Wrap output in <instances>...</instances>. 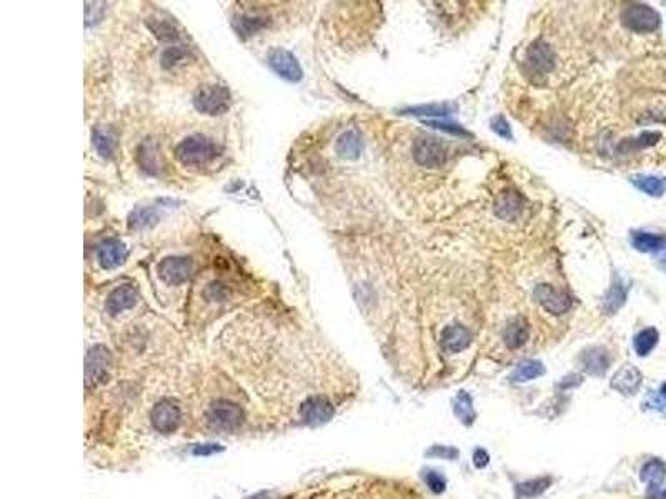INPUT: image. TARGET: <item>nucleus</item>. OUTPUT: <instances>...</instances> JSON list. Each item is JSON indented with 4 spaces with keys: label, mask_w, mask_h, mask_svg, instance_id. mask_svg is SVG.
I'll return each mask as SVG.
<instances>
[{
    "label": "nucleus",
    "mask_w": 666,
    "mask_h": 499,
    "mask_svg": "<svg viewBox=\"0 0 666 499\" xmlns=\"http://www.w3.org/2000/svg\"><path fill=\"white\" fill-rule=\"evenodd\" d=\"M147 25H148V29L153 32V35L160 40H175L178 37L177 29L173 27V24L168 22V20L148 19Z\"/></svg>",
    "instance_id": "obj_32"
},
{
    "label": "nucleus",
    "mask_w": 666,
    "mask_h": 499,
    "mask_svg": "<svg viewBox=\"0 0 666 499\" xmlns=\"http://www.w3.org/2000/svg\"><path fill=\"white\" fill-rule=\"evenodd\" d=\"M471 333L461 324H450L441 333V346L449 353H460L470 346Z\"/></svg>",
    "instance_id": "obj_16"
},
{
    "label": "nucleus",
    "mask_w": 666,
    "mask_h": 499,
    "mask_svg": "<svg viewBox=\"0 0 666 499\" xmlns=\"http://www.w3.org/2000/svg\"><path fill=\"white\" fill-rule=\"evenodd\" d=\"M205 297H207L208 299H215V302H222V299L227 297V289L223 288L220 283H212V284H208V288L205 289Z\"/></svg>",
    "instance_id": "obj_41"
},
{
    "label": "nucleus",
    "mask_w": 666,
    "mask_h": 499,
    "mask_svg": "<svg viewBox=\"0 0 666 499\" xmlns=\"http://www.w3.org/2000/svg\"><path fill=\"white\" fill-rule=\"evenodd\" d=\"M137 299H138V292L133 284H128V283L121 284V287H117L111 294H108L106 308L112 317H117V314L123 313L125 309H130L135 307Z\"/></svg>",
    "instance_id": "obj_13"
},
{
    "label": "nucleus",
    "mask_w": 666,
    "mask_h": 499,
    "mask_svg": "<svg viewBox=\"0 0 666 499\" xmlns=\"http://www.w3.org/2000/svg\"><path fill=\"white\" fill-rule=\"evenodd\" d=\"M337 153L339 157L345 160H355L360 157L362 150H364V142H362L360 133L357 130H347L337 140L335 145Z\"/></svg>",
    "instance_id": "obj_17"
},
{
    "label": "nucleus",
    "mask_w": 666,
    "mask_h": 499,
    "mask_svg": "<svg viewBox=\"0 0 666 499\" xmlns=\"http://www.w3.org/2000/svg\"><path fill=\"white\" fill-rule=\"evenodd\" d=\"M232 95L230 90L223 85H202L193 95V105L200 113L205 115H222L230 107Z\"/></svg>",
    "instance_id": "obj_2"
},
{
    "label": "nucleus",
    "mask_w": 666,
    "mask_h": 499,
    "mask_svg": "<svg viewBox=\"0 0 666 499\" xmlns=\"http://www.w3.org/2000/svg\"><path fill=\"white\" fill-rule=\"evenodd\" d=\"M185 48L180 47V45H177V47H170V48H167L165 52L162 53V65L165 68L168 67H173V65L178 63V60H182L183 57H185Z\"/></svg>",
    "instance_id": "obj_36"
},
{
    "label": "nucleus",
    "mask_w": 666,
    "mask_h": 499,
    "mask_svg": "<svg viewBox=\"0 0 666 499\" xmlns=\"http://www.w3.org/2000/svg\"><path fill=\"white\" fill-rule=\"evenodd\" d=\"M660 14L646 4H630L621 12V22L633 32H653L660 27Z\"/></svg>",
    "instance_id": "obj_4"
},
{
    "label": "nucleus",
    "mask_w": 666,
    "mask_h": 499,
    "mask_svg": "<svg viewBox=\"0 0 666 499\" xmlns=\"http://www.w3.org/2000/svg\"><path fill=\"white\" fill-rule=\"evenodd\" d=\"M454 110H455L454 105L431 103V105H420V107L406 108L405 113L416 115V117H449Z\"/></svg>",
    "instance_id": "obj_30"
},
{
    "label": "nucleus",
    "mask_w": 666,
    "mask_h": 499,
    "mask_svg": "<svg viewBox=\"0 0 666 499\" xmlns=\"http://www.w3.org/2000/svg\"><path fill=\"white\" fill-rule=\"evenodd\" d=\"M626 294H628V288H626L620 279H616V282L611 284L610 292L606 293V298L603 302V312L606 314H615L625 304Z\"/></svg>",
    "instance_id": "obj_24"
},
{
    "label": "nucleus",
    "mask_w": 666,
    "mask_h": 499,
    "mask_svg": "<svg viewBox=\"0 0 666 499\" xmlns=\"http://www.w3.org/2000/svg\"><path fill=\"white\" fill-rule=\"evenodd\" d=\"M666 478V464L661 459H651L641 468V481L648 483L650 486H658Z\"/></svg>",
    "instance_id": "obj_25"
},
{
    "label": "nucleus",
    "mask_w": 666,
    "mask_h": 499,
    "mask_svg": "<svg viewBox=\"0 0 666 499\" xmlns=\"http://www.w3.org/2000/svg\"><path fill=\"white\" fill-rule=\"evenodd\" d=\"M555 68V53L551 47L543 40H536L531 43L525 53V70L530 78L535 82L545 78Z\"/></svg>",
    "instance_id": "obj_3"
},
{
    "label": "nucleus",
    "mask_w": 666,
    "mask_h": 499,
    "mask_svg": "<svg viewBox=\"0 0 666 499\" xmlns=\"http://www.w3.org/2000/svg\"><path fill=\"white\" fill-rule=\"evenodd\" d=\"M425 481H426V484H429V488L431 489V491L436 493V494L444 493V491H445V488H446L445 478L441 476V474L436 473V471H429V473H426V474H425Z\"/></svg>",
    "instance_id": "obj_37"
},
{
    "label": "nucleus",
    "mask_w": 666,
    "mask_h": 499,
    "mask_svg": "<svg viewBox=\"0 0 666 499\" xmlns=\"http://www.w3.org/2000/svg\"><path fill=\"white\" fill-rule=\"evenodd\" d=\"M92 138H93V145H96L98 155L103 158H111L113 152H116V145H117L116 135H113L112 132H108V130L96 128Z\"/></svg>",
    "instance_id": "obj_26"
},
{
    "label": "nucleus",
    "mask_w": 666,
    "mask_h": 499,
    "mask_svg": "<svg viewBox=\"0 0 666 499\" xmlns=\"http://www.w3.org/2000/svg\"><path fill=\"white\" fill-rule=\"evenodd\" d=\"M631 183L650 197H661L666 192V178L656 175H635L631 177Z\"/></svg>",
    "instance_id": "obj_22"
},
{
    "label": "nucleus",
    "mask_w": 666,
    "mask_h": 499,
    "mask_svg": "<svg viewBox=\"0 0 666 499\" xmlns=\"http://www.w3.org/2000/svg\"><path fill=\"white\" fill-rule=\"evenodd\" d=\"M268 22L265 19H258V17H240L235 22V27L238 30V34H242L243 37H247V35H252V34H257L258 30H262L263 27H265Z\"/></svg>",
    "instance_id": "obj_35"
},
{
    "label": "nucleus",
    "mask_w": 666,
    "mask_h": 499,
    "mask_svg": "<svg viewBox=\"0 0 666 499\" xmlns=\"http://www.w3.org/2000/svg\"><path fill=\"white\" fill-rule=\"evenodd\" d=\"M661 138L658 132H645L641 133L638 138H631L630 142H623L620 145V150H641L653 147V145Z\"/></svg>",
    "instance_id": "obj_34"
},
{
    "label": "nucleus",
    "mask_w": 666,
    "mask_h": 499,
    "mask_svg": "<svg viewBox=\"0 0 666 499\" xmlns=\"http://www.w3.org/2000/svg\"><path fill=\"white\" fill-rule=\"evenodd\" d=\"M160 220L155 207H138L133 210L128 217V228L130 230H142L150 228Z\"/></svg>",
    "instance_id": "obj_23"
},
{
    "label": "nucleus",
    "mask_w": 666,
    "mask_h": 499,
    "mask_svg": "<svg viewBox=\"0 0 666 499\" xmlns=\"http://www.w3.org/2000/svg\"><path fill=\"white\" fill-rule=\"evenodd\" d=\"M523 210V198L515 192H503L496 198L495 212L501 220H515Z\"/></svg>",
    "instance_id": "obj_18"
},
{
    "label": "nucleus",
    "mask_w": 666,
    "mask_h": 499,
    "mask_svg": "<svg viewBox=\"0 0 666 499\" xmlns=\"http://www.w3.org/2000/svg\"><path fill=\"white\" fill-rule=\"evenodd\" d=\"M138 162H140L142 168L148 173L157 172V148L152 142H143L142 147L138 148Z\"/></svg>",
    "instance_id": "obj_33"
},
{
    "label": "nucleus",
    "mask_w": 666,
    "mask_h": 499,
    "mask_svg": "<svg viewBox=\"0 0 666 499\" xmlns=\"http://www.w3.org/2000/svg\"><path fill=\"white\" fill-rule=\"evenodd\" d=\"M581 363L591 374H603L610 366V354L603 348H590L581 354Z\"/></svg>",
    "instance_id": "obj_20"
},
{
    "label": "nucleus",
    "mask_w": 666,
    "mask_h": 499,
    "mask_svg": "<svg viewBox=\"0 0 666 499\" xmlns=\"http://www.w3.org/2000/svg\"><path fill=\"white\" fill-rule=\"evenodd\" d=\"M220 153L222 148L217 143H213L210 138L203 137V135L187 137L175 148L178 162L187 165V167H198V165L210 163Z\"/></svg>",
    "instance_id": "obj_1"
},
{
    "label": "nucleus",
    "mask_w": 666,
    "mask_h": 499,
    "mask_svg": "<svg viewBox=\"0 0 666 499\" xmlns=\"http://www.w3.org/2000/svg\"><path fill=\"white\" fill-rule=\"evenodd\" d=\"M660 339V333L656 328H645L643 331H640L635 336V351L638 353V356H646L653 351V348L658 344Z\"/></svg>",
    "instance_id": "obj_27"
},
{
    "label": "nucleus",
    "mask_w": 666,
    "mask_h": 499,
    "mask_svg": "<svg viewBox=\"0 0 666 499\" xmlns=\"http://www.w3.org/2000/svg\"><path fill=\"white\" fill-rule=\"evenodd\" d=\"M646 498H648V499H666V488L661 486V484H658V486H650Z\"/></svg>",
    "instance_id": "obj_44"
},
{
    "label": "nucleus",
    "mask_w": 666,
    "mask_h": 499,
    "mask_svg": "<svg viewBox=\"0 0 666 499\" xmlns=\"http://www.w3.org/2000/svg\"><path fill=\"white\" fill-rule=\"evenodd\" d=\"M551 484L550 478H540V479H531V481L521 483L516 488V496L518 498H535L545 491Z\"/></svg>",
    "instance_id": "obj_31"
},
{
    "label": "nucleus",
    "mask_w": 666,
    "mask_h": 499,
    "mask_svg": "<svg viewBox=\"0 0 666 499\" xmlns=\"http://www.w3.org/2000/svg\"><path fill=\"white\" fill-rule=\"evenodd\" d=\"M268 63L273 68V72L280 75L282 78L288 82H300L303 77L302 67L298 63L297 57L285 48H275L268 55Z\"/></svg>",
    "instance_id": "obj_10"
},
{
    "label": "nucleus",
    "mask_w": 666,
    "mask_h": 499,
    "mask_svg": "<svg viewBox=\"0 0 666 499\" xmlns=\"http://www.w3.org/2000/svg\"><path fill=\"white\" fill-rule=\"evenodd\" d=\"M193 263L187 257H168L158 264V277L167 284H182L190 278Z\"/></svg>",
    "instance_id": "obj_9"
},
{
    "label": "nucleus",
    "mask_w": 666,
    "mask_h": 499,
    "mask_svg": "<svg viewBox=\"0 0 666 499\" xmlns=\"http://www.w3.org/2000/svg\"><path fill=\"white\" fill-rule=\"evenodd\" d=\"M425 123L429 125V127L444 130V132H450V133H454V135H463V137H466V135H468V132L461 128L460 125H454V123H449V122H436V120H429V122H425Z\"/></svg>",
    "instance_id": "obj_38"
},
{
    "label": "nucleus",
    "mask_w": 666,
    "mask_h": 499,
    "mask_svg": "<svg viewBox=\"0 0 666 499\" xmlns=\"http://www.w3.org/2000/svg\"><path fill=\"white\" fill-rule=\"evenodd\" d=\"M535 298L548 313L563 314L571 308V298L563 289H558L551 284H538L535 289Z\"/></svg>",
    "instance_id": "obj_11"
},
{
    "label": "nucleus",
    "mask_w": 666,
    "mask_h": 499,
    "mask_svg": "<svg viewBox=\"0 0 666 499\" xmlns=\"http://www.w3.org/2000/svg\"><path fill=\"white\" fill-rule=\"evenodd\" d=\"M415 162L426 168H439L446 162V147L441 140L421 135L414 143Z\"/></svg>",
    "instance_id": "obj_5"
},
{
    "label": "nucleus",
    "mask_w": 666,
    "mask_h": 499,
    "mask_svg": "<svg viewBox=\"0 0 666 499\" xmlns=\"http://www.w3.org/2000/svg\"><path fill=\"white\" fill-rule=\"evenodd\" d=\"M528 336H530L528 323H526V319L521 318V317L511 319V321L508 323V326L505 328V333H503L505 344L511 349H516V348L523 346V344L526 343V339H528Z\"/></svg>",
    "instance_id": "obj_19"
},
{
    "label": "nucleus",
    "mask_w": 666,
    "mask_h": 499,
    "mask_svg": "<svg viewBox=\"0 0 666 499\" xmlns=\"http://www.w3.org/2000/svg\"><path fill=\"white\" fill-rule=\"evenodd\" d=\"M543 373H545L543 364H541L540 361H533V359H530V361L518 364V368H516L515 373L511 374V381L525 383V381H530V379L541 376Z\"/></svg>",
    "instance_id": "obj_28"
},
{
    "label": "nucleus",
    "mask_w": 666,
    "mask_h": 499,
    "mask_svg": "<svg viewBox=\"0 0 666 499\" xmlns=\"http://www.w3.org/2000/svg\"><path fill=\"white\" fill-rule=\"evenodd\" d=\"M490 461V456H488V453L485 451V449H476L475 454H473V463H475V466L476 468H485L486 464H488Z\"/></svg>",
    "instance_id": "obj_43"
},
{
    "label": "nucleus",
    "mask_w": 666,
    "mask_h": 499,
    "mask_svg": "<svg viewBox=\"0 0 666 499\" xmlns=\"http://www.w3.org/2000/svg\"><path fill=\"white\" fill-rule=\"evenodd\" d=\"M426 454H429V456L455 459V458H458V449H455L451 446H435L434 449H431V451H429Z\"/></svg>",
    "instance_id": "obj_40"
},
{
    "label": "nucleus",
    "mask_w": 666,
    "mask_h": 499,
    "mask_svg": "<svg viewBox=\"0 0 666 499\" xmlns=\"http://www.w3.org/2000/svg\"><path fill=\"white\" fill-rule=\"evenodd\" d=\"M661 264H663V268L666 269V257H663V259H661Z\"/></svg>",
    "instance_id": "obj_46"
},
{
    "label": "nucleus",
    "mask_w": 666,
    "mask_h": 499,
    "mask_svg": "<svg viewBox=\"0 0 666 499\" xmlns=\"http://www.w3.org/2000/svg\"><path fill=\"white\" fill-rule=\"evenodd\" d=\"M641 381H643V376H641L640 369L633 366V364H625V366H621L618 371L613 374L610 384L611 388L616 389L618 393L625 394V396H630V394H635L638 391Z\"/></svg>",
    "instance_id": "obj_14"
},
{
    "label": "nucleus",
    "mask_w": 666,
    "mask_h": 499,
    "mask_svg": "<svg viewBox=\"0 0 666 499\" xmlns=\"http://www.w3.org/2000/svg\"><path fill=\"white\" fill-rule=\"evenodd\" d=\"M491 128H493V132L496 135H500V137L511 138V128L503 117L493 118V122H491Z\"/></svg>",
    "instance_id": "obj_39"
},
{
    "label": "nucleus",
    "mask_w": 666,
    "mask_h": 499,
    "mask_svg": "<svg viewBox=\"0 0 666 499\" xmlns=\"http://www.w3.org/2000/svg\"><path fill=\"white\" fill-rule=\"evenodd\" d=\"M222 449L223 448L218 446V444H203V446H197L193 449V454H195V456H210V454L220 453Z\"/></svg>",
    "instance_id": "obj_42"
},
{
    "label": "nucleus",
    "mask_w": 666,
    "mask_h": 499,
    "mask_svg": "<svg viewBox=\"0 0 666 499\" xmlns=\"http://www.w3.org/2000/svg\"><path fill=\"white\" fill-rule=\"evenodd\" d=\"M660 393H661V394H663V396L666 398V383L663 384V386H661V389H660Z\"/></svg>",
    "instance_id": "obj_45"
},
{
    "label": "nucleus",
    "mask_w": 666,
    "mask_h": 499,
    "mask_svg": "<svg viewBox=\"0 0 666 499\" xmlns=\"http://www.w3.org/2000/svg\"><path fill=\"white\" fill-rule=\"evenodd\" d=\"M180 408L173 401H170V399H162V401H158L150 413L152 426L155 428L158 433L163 434H170L175 431L178 424H180Z\"/></svg>",
    "instance_id": "obj_8"
},
{
    "label": "nucleus",
    "mask_w": 666,
    "mask_h": 499,
    "mask_svg": "<svg viewBox=\"0 0 666 499\" xmlns=\"http://www.w3.org/2000/svg\"><path fill=\"white\" fill-rule=\"evenodd\" d=\"M127 247L118 240H107L97 248V259L103 269L121 267L127 259Z\"/></svg>",
    "instance_id": "obj_15"
},
{
    "label": "nucleus",
    "mask_w": 666,
    "mask_h": 499,
    "mask_svg": "<svg viewBox=\"0 0 666 499\" xmlns=\"http://www.w3.org/2000/svg\"><path fill=\"white\" fill-rule=\"evenodd\" d=\"M111 364V351L103 344H96L88 349L86 356V386L96 388L97 384L107 381Z\"/></svg>",
    "instance_id": "obj_6"
},
{
    "label": "nucleus",
    "mask_w": 666,
    "mask_h": 499,
    "mask_svg": "<svg viewBox=\"0 0 666 499\" xmlns=\"http://www.w3.org/2000/svg\"><path fill=\"white\" fill-rule=\"evenodd\" d=\"M631 243L638 252L655 253L666 247V237L650 232H635L631 235Z\"/></svg>",
    "instance_id": "obj_21"
},
{
    "label": "nucleus",
    "mask_w": 666,
    "mask_h": 499,
    "mask_svg": "<svg viewBox=\"0 0 666 499\" xmlns=\"http://www.w3.org/2000/svg\"><path fill=\"white\" fill-rule=\"evenodd\" d=\"M454 411H455L456 416L460 418V421L463 424H466V426L475 421L476 414H475L473 403H471V398H470L468 393H465V391L458 393V396L455 398Z\"/></svg>",
    "instance_id": "obj_29"
},
{
    "label": "nucleus",
    "mask_w": 666,
    "mask_h": 499,
    "mask_svg": "<svg viewBox=\"0 0 666 499\" xmlns=\"http://www.w3.org/2000/svg\"><path fill=\"white\" fill-rule=\"evenodd\" d=\"M207 419L213 428L232 431L243 423V409L235 403L227 401V399H218L208 408Z\"/></svg>",
    "instance_id": "obj_7"
},
{
    "label": "nucleus",
    "mask_w": 666,
    "mask_h": 499,
    "mask_svg": "<svg viewBox=\"0 0 666 499\" xmlns=\"http://www.w3.org/2000/svg\"><path fill=\"white\" fill-rule=\"evenodd\" d=\"M333 414H335V408L323 396L308 398L300 408L302 419L310 426H320V424L328 423L333 418Z\"/></svg>",
    "instance_id": "obj_12"
}]
</instances>
